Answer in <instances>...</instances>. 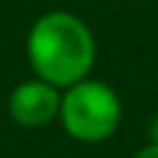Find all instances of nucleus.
<instances>
[{
  "mask_svg": "<svg viewBox=\"0 0 158 158\" xmlns=\"http://www.w3.org/2000/svg\"><path fill=\"white\" fill-rule=\"evenodd\" d=\"M25 49L35 77L57 89L86 79L96 62L94 32L69 10H49L40 15L27 32Z\"/></svg>",
  "mask_w": 158,
  "mask_h": 158,
  "instance_id": "nucleus-1",
  "label": "nucleus"
},
{
  "mask_svg": "<svg viewBox=\"0 0 158 158\" xmlns=\"http://www.w3.org/2000/svg\"><path fill=\"white\" fill-rule=\"evenodd\" d=\"M123 106L118 94L109 84L89 77L64 89L57 114L67 136L79 143L109 141L118 131Z\"/></svg>",
  "mask_w": 158,
  "mask_h": 158,
  "instance_id": "nucleus-2",
  "label": "nucleus"
},
{
  "mask_svg": "<svg viewBox=\"0 0 158 158\" xmlns=\"http://www.w3.org/2000/svg\"><path fill=\"white\" fill-rule=\"evenodd\" d=\"M59 89L42 81L27 79L20 81L7 96V114L22 128H40L57 118L59 114Z\"/></svg>",
  "mask_w": 158,
  "mask_h": 158,
  "instance_id": "nucleus-3",
  "label": "nucleus"
},
{
  "mask_svg": "<svg viewBox=\"0 0 158 158\" xmlns=\"http://www.w3.org/2000/svg\"><path fill=\"white\" fill-rule=\"evenodd\" d=\"M131 158H158V141L146 143V146H143V148H138Z\"/></svg>",
  "mask_w": 158,
  "mask_h": 158,
  "instance_id": "nucleus-4",
  "label": "nucleus"
},
{
  "mask_svg": "<svg viewBox=\"0 0 158 158\" xmlns=\"http://www.w3.org/2000/svg\"><path fill=\"white\" fill-rule=\"evenodd\" d=\"M151 136H153V141H158V116H156V121L151 123Z\"/></svg>",
  "mask_w": 158,
  "mask_h": 158,
  "instance_id": "nucleus-5",
  "label": "nucleus"
}]
</instances>
